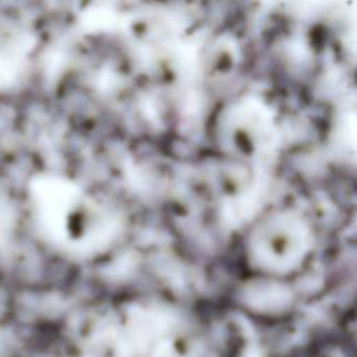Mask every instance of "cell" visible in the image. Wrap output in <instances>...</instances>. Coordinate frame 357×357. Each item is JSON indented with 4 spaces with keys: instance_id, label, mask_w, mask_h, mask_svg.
Instances as JSON below:
<instances>
[{
    "instance_id": "cell-1",
    "label": "cell",
    "mask_w": 357,
    "mask_h": 357,
    "mask_svg": "<svg viewBox=\"0 0 357 357\" xmlns=\"http://www.w3.org/2000/svg\"><path fill=\"white\" fill-rule=\"evenodd\" d=\"M258 240L261 252L269 248L264 257L259 258V266L264 275H283L279 248L290 257L298 268L310 252L311 237L310 230L305 227L300 216L290 212L269 213L262 219Z\"/></svg>"
}]
</instances>
